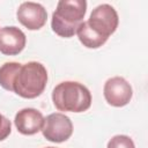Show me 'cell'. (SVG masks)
Returning a JSON list of instances; mask_svg holds the SVG:
<instances>
[{
    "instance_id": "cell-7",
    "label": "cell",
    "mask_w": 148,
    "mask_h": 148,
    "mask_svg": "<svg viewBox=\"0 0 148 148\" xmlns=\"http://www.w3.org/2000/svg\"><path fill=\"white\" fill-rule=\"evenodd\" d=\"M18 22L29 30H39L44 27L47 20L46 9L37 2L27 1L18 6L16 12Z\"/></svg>"
},
{
    "instance_id": "cell-11",
    "label": "cell",
    "mask_w": 148,
    "mask_h": 148,
    "mask_svg": "<svg viewBox=\"0 0 148 148\" xmlns=\"http://www.w3.org/2000/svg\"><path fill=\"white\" fill-rule=\"evenodd\" d=\"M21 65L22 64H20V62L10 61V62H5L0 67V86L3 89L12 91L13 80H14L17 71L20 69Z\"/></svg>"
},
{
    "instance_id": "cell-8",
    "label": "cell",
    "mask_w": 148,
    "mask_h": 148,
    "mask_svg": "<svg viewBox=\"0 0 148 148\" xmlns=\"http://www.w3.org/2000/svg\"><path fill=\"white\" fill-rule=\"evenodd\" d=\"M27 37L17 27H3L0 29V52L5 56H16L25 46Z\"/></svg>"
},
{
    "instance_id": "cell-2",
    "label": "cell",
    "mask_w": 148,
    "mask_h": 148,
    "mask_svg": "<svg viewBox=\"0 0 148 148\" xmlns=\"http://www.w3.org/2000/svg\"><path fill=\"white\" fill-rule=\"evenodd\" d=\"M52 102L57 110L64 112H83L91 105L89 89L76 81H64L52 91Z\"/></svg>"
},
{
    "instance_id": "cell-13",
    "label": "cell",
    "mask_w": 148,
    "mask_h": 148,
    "mask_svg": "<svg viewBox=\"0 0 148 148\" xmlns=\"http://www.w3.org/2000/svg\"><path fill=\"white\" fill-rule=\"evenodd\" d=\"M12 132V124L3 114L0 113V141L5 140Z\"/></svg>"
},
{
    "instance_id": "cell-3",
    "label": "cell",
    "mask_w": 148,
    "mask_h": 148,
    "mask_svg": "<svg viewBox=\"0 0 148 148\" xmlns=\"http://www.w3.org/2000/svg\"><path fill=\"white\" fill-rule=\"evenodd\" d=\"M46 82L47 71L44 65L37 61H29L22 64L17 71L13 80L12 91L20 97L32 99L44 91Z\"/></svg>"
},
{
    "instance_id": "cell-1",
    "label": "cell",
    "mask_w": 148,
    "mask_h": 148,
    "mask_svg": "<svg viewBox=\"0 0 148 148\" xmlns=\"http://www.w3.org/2000/svg\"><path fill=\"white\" fill-rule=\"evenodd\" d=\"M87 12L86 0H60L52 14V30L60 37L71 38L76 34Z\"/></svg>"
},
{
    "instance_id": "cell-4",
    "label": "cell",
    "mask_w": 148,
    "mask_h": 148,
    "mask_svg": "<svg viewBox=\"0 0 148 148\" xmlns=\"http://www.w3.org/2000/svg\"><path fill=\"white\" fill-rule=\"evenodd\" d=\"M87 23L95 32L108 39L117 30L119 17L111 5L103 3L92 9Z\"/></svg>"
},
{
    "instance_id": "cell-14",
    "label": "cell",
    "mask_w": 148,
    "mask_h": 148,
    "mask_svg": "<svg viewBox=\"0 0 148 148\" xmlns=\"http://www.w3.org/2000/svg\"><path fill=\"white\" fill-rule=\"evenodd\" d=\"M45 148H54V147H45Z\"/></svg>"
},
{
    "instance_id": "cell-5",
    "label": "cell",
    "mask_w": 148,
    "mask_h": 148,
    "mask_svg": "<svg viewBox=\"0 0 148 148\" xmlns=\"http://www.w3.org/2000/svg\"><path fill=\"white\" fill-rule=\"evenodd\" d=\"M43 136L51 142L60 143L68 140L73 134V124L69 117L61 112H54L44 118L42 128Z\"/></svg>"
},
{
    "instance_id": "cell-12",
    "label": "cell",
    "mask_w": 148,
    "mask_h": 148,
    "mask_svg": "<svg viewBox=\"0 0 148 148\" xmlns=\"http://www.w3.org/2000/svg\"><path fill=\"white\" fill-rule=\"evenodd\" d=\"M106 148H135V145L130 136L118 134L109 140Z\"/></svg>"
},
{
    "instance_id": "cell-6",
    "label": "cell",
    "mask_w": 148,
    "mask_h": 148,
    "mask_svg": "<svg viewBox=\"0 0 148 148\" xmlns=\"http://www.w3.org/2000/svg\"><path fill=\"white\" fill-rule=\"evenodd\" d=\"M104 98L111 106L121 108L130 103L133 96L131 84L121 76H113L104 83Z\"/></svg>"
},
{
    "instance_id": "cell-9",
    "label": "cell",
    "mask_w": 148,
    "mask_h": 148,
    "mask_svg": "<svg viewBox=\"0 0 148 148\" xmlns=\"http://www.w3.org/2000/svg\"><path fill=\"white\" fill-rule=\"evenodd\" d=\"M14 124L21 134L34 135L42 131L44 125V117L40 111L32 108H25L15 114Z\"/></svg>"
},
{
    "instance_id": "cell-10",
    "label": "cell",
    "mask_w": 148,
    "mask_h": 148,
    "mask_svg": "<svg viewBox=\"0 0 148 148\" xmlns=\"http://www.w3.org/2000/svg\"><path fill=\"white\" fill-rule=\"evenodd\" d=\"M76 35L79 37V40L83 44V46L88 47V49H98L102 45L105 44V42L108 40L106 38L102 37L101 35H98L97 32H95L87 23V21H83L77 30H76Z\"/></svg>"
}]
</instances>
